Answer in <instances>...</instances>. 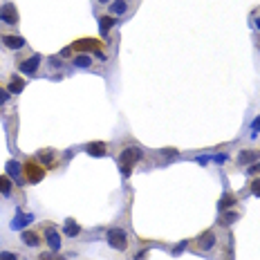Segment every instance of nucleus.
<instances>
[{
  "mask_svg": "<svg viewBox=\"0 0 260 260\" xmlns=\"http://www.w3.org/2000/svg\"><path fill=\"white\" fill-rule=\"evenodd\" d=\"M36 160L41 162L45 168H56V166H59V155H56V150H52V148L41 150V153L36 155Z\"/></svg>",
  "mask_w": 260,
  "mask_h": 260,
  "instance_id": "9d476101",
  "label": "nucleus"
},
{
  "mask_svg": "<svg viewBox=\"0 0 260 260\" xmlns=\"http://www.w3.org/2000/svg\"><path fill=\"white\" fill-rule=\"evenodd\" d=\"M184 249H186V242H180V244L175 247V249H173V256H177L180 251H184Z\"/></svg>",
  "mask_w": 260,
  "mask_h": 260,
  "instance_id": "cd10ccee",
  "label": "nucleus"
},
{
  "mask_svg": "<svg viewBox=\"0 0 260 260\" xmlns=\"http://www.w3.org/2000/svg\"><path fill=\"white\" fill-rule=\"evenodd\" d=\"M256 135H260V115L251 121V137H256Z\"/></svg>",
  "mask_w": 260,
  "mask_h": 260,
  "instance_id": "5701e85b",
  "label": "nucleus"
},
{
  "mask_svg": "<svg viewBox=\"0 0 260 260\" xmlns=\"http://www.w3.org/2000/svg\"><path fill=\"white\" fill-rule=\"evenodd\" d=\"M234 204H236V195L227 193V195L220 200V211H224V209H229V207H234Z\"/></svg>",
  "mask_w": 260,
  "mask_h": 260,
  "instance_id": "412c9836",
  "label": "nucleus"
},
{
  "mask_svg": "<svg viewBox=\"0 0 260 260\" xmlns=\"http://www.w3.org/2000/svg\"><path fill=\"white\" fill-rule=\"evenodd\" d=\"M258 150H244V153L238 155V162L240 164H251V162H256V157H258Z\"/></svg>",
  "mask_w": 260,
  "mask_h": 260,
  "instance_id": "6ab92c4d",
  "label": "nucleus"
},
{
  "mask_svg": "<svg viewBox=\"0 0 260 260\" xmlns=\"http://www.w3.org/2000/svg\"><path fill=\"white\" fill-rule=\"evenodd\" d=\"M63 234L65 236H70V238H76V236L81 234V227L76 224V220H65V227H63Z\"/></svg>",
  "mask_w": 260,
  "mask_h": 260,
  "instance_id": "dca6fc26",
  "label": "nucleus"
},
{
  "mask_svg": "<svg viewBox=\"0 0 260 260\" xmlns=\"http://www.w3.org/2000/svg\"><path fill=\"white\" fill-rule=\"evenodd\" d=\"M108 238V244H110L112 249H117V251H126L128 249V234L123 231V229H110L106 234Z\"/></svg>",
  "mask_w": 260,
  "mask_h": 260,
  "instance_id": "39448f33",
  "label": "nucleus"
},
{
  "mask_svg": "<svg viewBox=\"0 0 260 260\" xmlns=\"http://www.w3.org/2000/svg\"><path fill=\"white\" fill-rule=\"evenodd\" d=\"M45 175H47V168H45L36 157H29V160L23 164V180H25L27 184H38Z\"/></svg>",
  "mask_w": 260,
  "mask_h": 260,
  "instance_id": "f257e3e1",
  "label": "nucleus"
},
{
  "mask_svg": "<svg viewBox=\"0 0 260 260\" xmlns=\"http://www.w3.org/2000/svg\"><path fill=\"white\" fill-rule=\"evenodd\" d=\"M38 260H54V256L52 254H41V258Z\"/></svg>",
  "mask_w": 260,
  "mask_h": 260,
  "instance_id": "c756f323",
  "label": "nucleus"
},
{
  "mask_svg": "<svg viewBox=\"0 0 260 260\" xmlns=\"http://www.w3.org/2000/svg\"><path fill=\"white\" fill-rule=\"evenodd\" d=\"M112 25H115V16H101V18H99L101 36H108V32L112 29Z\"/></svg>",
  "mask_w": 260,
  "mask_h": 260,
  "instance_id": "a211bd4d",
  "label": "nucleus"
},
{
  "mask_svg": "<svg viewBox=\"0 0 260 260\" xmlns=\"http://www.w3.org/2000/svg\"><path fill=\"white\" fill-rule=\"evenodd\" d=\"M234 220H238V213H234V211H231V213H224V222H234Z\"/></svg>",
  "mask_w": 260,
  "mask_h": 260,
  "instance_id": "bb28decb",
  "label": "nucleus"
},
{
  "mask_svg": "<svg viewBox=\"0 0 260 260\" xmlns=\"http://www.w3.org/2000/svg\"><path fill=\"white\" fill-rule=\"evenodd\" d=\"M0 23H5V25H18V11L11 2L0 5Z\"/></svg>",
  "mask_w": 260,
  "mask_h": 260,
  "instance_id": "0eeeda50",
  "label": "nucleus"
},
{
  "mask_svg": "<svg viewBox=\"0 0 260 260\" xmlns=\"http://www.w3.org/2000/svg\"><path fill=\"white\" fill-rule=\"evenodd\" d=\"M7 90H9L11 95H21V92L25 90V81H23V76H11L9 83H7Z\"/></svg>",
  "mask_w": 260,
  "mask_h": 260,
  "instance_id": "4468645a",
  "label": "nucleus"
},
{
  "mask_svg": "<svg viewBox=\"0 0 260 260\" xmlns=\"http://www.w3.org/2000/svg\"><path fill=\"white\" fill-rule=\"evenodd\" d=\"M11 189H14V184H11V177L9 175H0V193L9 195Z\"/></svg>",
  "mask_w": 260,
  "mask_h": 260,
  "instance_id": "aec40b11",
  "label": "nucleus"
},
{
  "mask_svg": "<svg viewBox=\"0 0 260 260\" xmlns=\"http://www.w3.org/2000/svg\"><path fill=\"white\" fill-rule=\"evenodd\" d=\"M215 242H218V238H215V231H213V229H209V231H204V234L197 238L195 247L200 251H211L213 247H215Z\"/></svg>",
  "mask_w": 260,
  "mask_h": 260,
  "instance_id": "1a4fd4ad",
  "label": "nucleus"
},
{
  "mask_svg": "<svg viewBox=\"0 0 260 260\" xmlns=\"http://www.w3.org/2000/svg\"><path fill=\"white\" fill-rule=\"evenodd\" d=\"M96 2H101V5H110V0H96Z\"/></svg>",
  "mask_w": 260,
  "mask_h": 260,
  "instance_id": "7c9ffc66",
  "label": "nucleus"
},
{
  "mask_svg": "<svg viewBox=\"0 0 260 260\" xmlns=\"http://www.w3.org/2000/svg\"><path fill=\"white\" fill-rule=\"evenodd\" d=\"M41 61H43L41 54H29L27 59L16 61V68H18V72H23V74H27V76H32V74H36V72H38Z\"/></svg>",
  "mask_w": 260,
  "mask_h": 260,
  "instance_id": "20e7f679",
  "label": "nucleus"
},
{
  "mask_svg": "<svg viewBox=\"0 0 260 260\" xmlns=\"http://www.w3.org/2000/svg\"><path fill=\"white\" fill-rule=\"evenodd\" d=\"M45 242H47V247L52 251H59L61 247H63V238H61V234L56 231V227H52V224L45 229Z\"/></svg>",
  "mask_w": 260,
  "mask_h": 260,
  "instance_id": "6e6552de",
  "label": "nucleus"
},
{
  "mask_svg": "<svg viewBox=\"0 0 260 260\" xmlns=\"http://www.w3.org/2000/svg\"><path fill=\"white\" fill-rule=\"evenodd\" d=\"M130 9V0H110V16H123Z\"/></svg>",
  "mask_w": 260,
  "mask_h": 260,
  "instance_id": "9b49d317",
  "label": "nucleus"
},
{
  "mask_svg": "<svg viewBox=\"0 0 260 260\" xmlns=\"http://www.w3.org/2000/svg\"><path fill=\"white\" fill-rule=\"evenodd\" d=\"M92 63H95V61L90 59V56H88V54H76L74 59H72V65H74V68H92Z\"/></svg>",
  "mask_w": 260,
  "mask_h": 260,
  "instance_id": "f3484780",
  "label": "nucleus"
},
{
  "mask_svg": "<svg viewBox=\"0 0 260 260\" xmlns=\"http://www.w3.org/2000/svg\"><path fill=\"white\" fill-rule=\"evenodd\" d=\"M9 99H11V92L7 90L5 85H0V108L5 106V103H7V101H9Z\"/></svg>",
  "mask_w": 260,
  "mask_h": 260,
  "instance_id": "4be33fe9",
  "label": "nucleus"
},
{
  "mask_svg": "<svg viewBox=\"0 0 260 260\" xmlns=\"http://www.w3.org/2000/svg\"><path fill=\"white\" fill-rule=\"evenodd\" d=\"M43 236L36 234V231H23V242L27 244V247H32V249H36V247H41L43 244Z\"/></svg>",
  "mask_w": 260,
  "mask_h": 260,
  "instance_id": "f8f14e48",
  "label": "nucleus"
},
{
  "mask_svg": "<svg viewBox=\"0 0 260 260\" xmlns=\"http://www.w3.org/2000/svg\"><path fill=\"white\" fill-rule=\"evenodd\" d=\"M0 260H18L16 251H0Z\"/></svg>",
  "mask_w": 260,
  "mask_h": 260,
  "instance_id": "b1692460",
  "label": "nucleus"
},
{
  "mask_svg": "<svg viewBox=\"0 0 260 260\" xmlns=\"http://www.w3.org/2000/svg\"><path fill=\"white\" fill-rule=\"evenodd\" d=\"M247 173H249V177L258 175V173H260V162H258V164H256V162H254V164H251L249 168H247Z\"/></svg>",
  "mask_w": 260,
  "mask_h": 260,
  "instance_id": "a878e982",
  "label": "nucleus"
},
{
  "mask_svg": "<svg viewBox=\"0 0 260 260\" xmlns=\"http://www.w3.org/2000/svg\"><path fill=\"white\" fill-rule=\"evenodd\" d=\"M256 43H258V49H260V36H258V41H256Z\"/></svg>",
  "mask_w": 260,
  "mask_h": 260,
  "instance_id": "2f4dec72",
  "label": "nucleus"
},
{
  "mask_svg": "<svg viewBox=\"0 0 260 260\" xmlns=\"http://www.w3.org/2000/svg\"><path fill=\"white\" fill-rule=\"evenodd\" d=\"M7 175H9V177H14L16 182H23V166L18 164V162H14V160H11L9 164H7Z\"/></svg>",
  "mask_w": 260,
  "mask_h": 260,
  "instance_id": "2eb2a0df",
  "label": "nucleus"
},
{
  "mask_svg": "<svg viewBox=\"0 0 260 260\" xmlns=\"http://www.w3.org/2000/svg\"><path fill=\"white\" fill-rule=\"evenodd\" d=\"M251 193L260 197V177H256V180L251 182Z\"/></svg>",
  "mask_w": 260,
  "mask_h": 260,
  "instance_id": "393cba45",
  "label": "nucleus"
},
{
  "mask_svg": "<svg viewBox=\"0 0 260 260\" xmlns=\"http://www.w3.org/2000/svg\"><path fill=\"white\" fill-rule=\"evenodd\" d=\"M85 150H88V155H95V157H103V155L108 153V146L103 142H92L85 146Z\"/></svg>",
  "mask_w": 260,
  "mask_h": 260,
  "instance_id": "ddd939ff",
  "label": "nucleus"
},
{
  "mask_svg": "<svg viewBox=\"0 0 260 260\" xmlns=\"http://www.w3.org/2000/svg\"><path fill=\"white\" fill-rule=\"evenodd\" d=\"M76 54H88V52H101L103 49V41L99 38H92V36H85V38H79V41L72 43V47Z\"/></svg>",
  "mask_w": 260,
  "mask_h": 260,
  "instance_id": "7ed1b4c3",
  "label": "nucleus"
},
{
  "mask_svg": "<svg viewBox=\"0 0 260 260\" xmlns=\"http://www.w3.org/2000/svg\"><path fill=\"white\" fill-rule=\"evenodd\" d=\"M139 157H142V150H139L137 146H128V148L121 153V157H119V168H121L123 177H128L133 173V168L139 162Z\"/></svg>",
  "mask_w": 260,
  "mask_h": 260,
  "instance_id": "f03ea898",
  "label": "nucleus"
},
{
  "mask_svg": "<svg viewBox=\"0 0 260 260\" xmlns=\"http://www.w3.org/2000/svg\"><path fill=\"white\" fill-rule=\"evenodd\" d=\"M0 43H2V47L11 49V52H18V49H23L27 45V41L23 36H18V34H5V36H0Z\"/></svg>",
  "mask_w": 260,
  "mask_h": 260,
  "instance_id": "423d86ee",
  "label": "nucleus"
},
{
  "mask_svg": "<svg viewBox=\"0 0 260 260\" xmlns=\"http://www.w3.org/2000/svg\"><path fill=\"white\" fill-rule=\"evenodd\" d=\"M251 25H254L256 29H260V9H258V18L254 16V23H251Z\"/></svg>",
  "mask_w": 260,
  "mask_h": 260,
  "instance_id": "c85d7f7f",
  "label": "nucleus"
}]
</instances>
